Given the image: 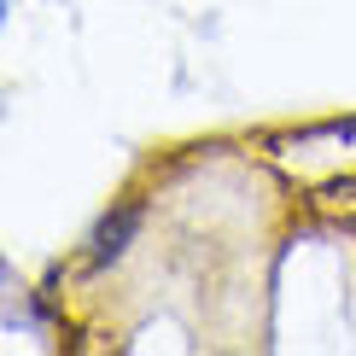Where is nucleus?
Instances as JSON below:
<instances>
[{
	"label": "nucleus",
	"mask_w": 356,
	"mask_h": 356,
	"mask_svg": "<svg viewBox=\"0 0 356 356\" xmlns=\"http://www.w3.org/2000/svg\"><path fill=\"white\" fill-rule=\"evenodd\" d=\"M135 228H140V204H123L117 216H106V222L94 228V257H88V263H94V269L117 263V257H123V245L135 240Z\"/></svg>",
	"instance_id": "obj_1"
}]
</instances>
